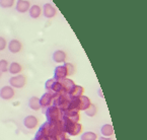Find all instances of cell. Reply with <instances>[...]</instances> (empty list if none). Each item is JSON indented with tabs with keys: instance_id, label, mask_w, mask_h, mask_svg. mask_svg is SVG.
Instances as JSON below:
<instances>
[{
	"instance_id": "10",
	"label": "cell",
	"mask_w": 147,
	"mask_h": 140,
	"mask_svg": "<svg viewBox=\"0 0 147 140\" xmlns=\"http://www.w3.org/2000/svg\"><path fill=\"white\" fill-rule=\"evenodd\" d=\"M82 132V124L80 122H77V123H73L71 125V127L68 129V131L66 132V134L69 136H78L81 134Z\"/></svg>"
},
{
	"instance_id": "16",
	"label": "cell",
	"mask_w": 147,
	"mask_h": 140,
	"mask_svg": "<svg viewBox=\"0 0 147 140\" xmlns=\"http://www.w3.org/2000/svg\"><path fill=\"white\" fill-rule=\"evenodd\" d=\"M28 108L32 111H38L41 110V105H40V99L38 97H32L28 99Z\"/></svg>"
},
{
	"instance_id": "3",
	"label": "cell",
	"mask_w": 147,
	"mask_h": 140,
	"mask_svg": "<svg viewBox=\"0 0 147 140\" xmlns=\"http://www.w3.org/2000/svg\"><path fill=\"white\" fill-rule=\"evenodd\" d=\"M15 95V91L10 85H4L0 89V97L4 101L12 99Z\"/></svg>"
},
{
	"instance_id": "22",
	"label": "cell",
	"mask_w": 147,
	"mask_h": 140,
	"mask_svg": "<svg viewBox=\"0 0 147 140\" xmlns=\"http://www.w3.org/2000/svg\"><path fill=\"white\" fill-rule=\"evenodd\" d=\"M84 113H85V115H86L87 117H90V118H91V117H94L95 115H96V113H97L96 106H95V105H93V103H91L90 106H89L88 108L84 111Z\"/></svg>"
},
{
	"instance_id": "29",
	"label": "cell",
	"mask_w": 147,
	"mask_h": 140,
	"mask_svg": "<svg viewBox=\"0 0 147 140\" xmlns=\"http://www.w3.org/2000/svg\"><path fill=\"white\" fill-rule=\"evenodd\" d=\"M98 93H100V97H104V95H102V89H98Z\"/></svg>"
},
{
	"instance_id": "11",
	"label": "cell",
	"mask_w": 147,
	"mask_h": 140,
	"mask_svg": "<svg viewBox=\"0 0 147 140\" xmlns=\"http://www.w3.org/2000/svg\"><path fill=\"white\" fill-rule=\"evenodd\" d=\"M52 58L53 61L56 63H64L66 58H67V54L63 50H57L53 53Z\"/></svg>"
},
{
	"instance_id": "8",
	"label": "cell",
	"mask_w": 147,
	"mask_h": 140,
	"mask_svg": "<svg viewBox=\"0 0 147 140\" xmlns=\"http://www.w3.org/2000/svg\"><path fill=\"white\" fill-rule=\"evenodd\" d=\"M30 6H32V5H30V2L28 0H18V1H16L15 9L20 13H26L30 10Z\"/></svg>"
},
{
	"instance_id": "28",
	"label": "cell",
	"mask_w": 147,
	"mask_h": 140,
	"mask_svg": "<svg viewBox=\"0 0 147 140\" xmlns=\"http://www.w3.org/2000/svg\"><path fill=\"white\" fill-rule=\"evenodd\" d=\"M97 140H113L112 137H104V136H102V137L97 138Z\"/></svg>"
},
{
	"instance_id": "9",
	"label": "cell",
	"mask_w": 147,
	"mask_h": 140,
	"mask_svg": "<svg viewBox=\"0 0 147 140\" xmlns=\"http://www.w3.org/2000/svg\"><path fill=\"white\" fill-rule=\"evenodd\" d=\"M22 49V44L20 40L13 39L10 40L8 43V50L12 53V54H16V53H20Z\"/></svg>"
},
{
	"instance_id": "12",
	"label": "cell",
	"mask_w": 147,
	"mask_h": 140,
	"mask_svg": "<svg viewBox=\"0 0 147 140\" xmlns=\"http://www.w3.org/2000/svg\"><path fill=\"white\" fill-rule=\"evenodd\" d=\"M62 115L68 117V118H69L72 122H74V123H77V122H79V121H80L79 111L69 110V111H66V112H62Z\"/></svg>"
},
{
	"instance_id": "27",
	"label": "cell",
	"mask_w": 147,
	"mask_h": 140,
	"mask_svg": "<svg viewBox=\"0 0 147 140\" xmlns=\"http://www.w3.org/2000/svg\"><path fill=\"white\" fill-rule=\"evenodd\" d=\"M7 47V42L6 40L3 37H0V51H3L5 50V48Z\"/></svg>"
},
{
	"instance_id": "13",
	"label": "cell",
	"mask_w": 147,
	"mask_h": 140,
	"mask_svg": "<svg viewBox=\"0 0 147 140\" xmlns=\"http://www.w3.org/2000/svg\"><path fill=\"white\" fill-rule=\"evenodd\" d=\"M100 134L104 137H112L114 134H115V131H114V127H113L111 124H105V125L102 126L100 128Z\"/></svg>"
},
{
	"instance_id": "30",
	"label": "cell",
	"mask_w": 147,
	"mask_h": 140,
	"mask_svg": "<svg viewBox=\"0 0 147 140\" xmlns=\"http://www.w3.org/2000/svg\"><path fill=\"white\" fill-rule=\"evenodd\" d=\"M1 76H2V72L0 71V77H1Z\"/></svg>"
},
{
	"instance_id": "6",
	"label": "cell",
	"mask_w": 147,
	"mask_h": 140,
	"mask_svg": "<svg viewBox=\"0 0 147 140\" xmlns=\"http://www.w3.org/2000/svg\"><path fill=\"white\" fill-rule=\"evenodd\" d=\"M42 12H43L44 16L47 18H53L57 14V9L51 3H46V4H44Z\"/></svg>"
},
{
	"instance_id": "17",
	"label": "cell",
	"mask_w": 147,
	"mask_h": 140,
	"mask_svg": "<svg viewBox=\"0 0 147 140\" xmlns=\"http://www.w3.org/2000/svg\"><path fill=\"white\" fill-rule=\"evenodd\" d=\"M28 13H30V16L32 18H39L42 14V8L40 5L38 4H34L32 6L30 7V10H28Z\"/></svg>"
},
{
	"instance_id": "21",
	"label": "cell",
	"mask_w": 147,
	"mask_h": 140,
	"mask_svg": "<svg viewBox=\"0 0 147 140\" xmlns=\"http://www.w3.org/2000/svg\"><path fill=\"white\" fill-rule=\"evenodd\" d=\"M97 138H98L97 134L92 131L83 132L80 136V140H97Z\"/></svg>"
},
{
	"instance_id": "31",
	"label": "cell",
	"mask_w": 147,
	"mask_h": 140,
	"mask_svg": "<svg viewBox=\"0 0 147 140\" xmlns=\"http://www.w3.org/2000/svg\"><path fill=\"white\" fill-rule=\"evenodd\" d=\"M65 140H71V139H70V138H68V137H67V138H66V139H65Z\"/></svg>"
},
{
	"instance_id": "20",
	"label": "cell",
	"mask_w": 147,
	"mask_h": 140,
	"mask_svg": "<svg viewBox=\"0 0 147 140\" xmlns=\"http://www.w3.org/2000/svg\"><path fill=\"white\" fill-rule=\"evenodd\" d=\"M61 82H62V84H63V89H64L65 93H67V95L69 93V91L73 89L74 85H75V82L72 79H70V78H65V79L61 80Z\"/></svg>"
},
{
	"instance_id": "7",
	"label": "cell",
	"mask_w": 147,
	"mask_h": 140,
	"mask_svg": "<svg viewBox=\"0 0 147 140\" xmlns=\"http://www.w3.org/2000/svg\"><path fill=\"white\" fill-rule=\"evenodd\" d=\"M68 74H67V70L65 68L64 65H60V66H57L54 70V78L55 80H58V81H61V80L67 78Z\"/></svg>"
},
{
	"instance_id": "2",
	"label": "cell",
	"mask_w": 147,
	"mask_h": 140,
	"mask_svg": "<svg viewBox=\"0 0 147 140\" xmlns=\"http://www.w3.org/2000/svg\"><path fill=\"white\" fill-rule=\"evenodd\" d=\"M26 83V78L22 74L12 75L9 79V85L13 89H22Z\"/></svg>"
},
{
	"instance_id": "15",
	"label": "cell",
	"mask_w": 147,
	"mask_h": 140,
	"mask_svg": "<svg viewBox=\"0 0 147 140\" xmlns=\"http://www.w3.org/2000/svg\"><path fill=\"white\" fill-rule=\"evenodd\" d=\"M90 105H91V101L88 97H86V95H84L79 97V112L80 111H83V112H84Z\"/></svg>"
},
{
	"instance_id": "23",
	"label": "cell",
	"mask_w": 147,
	"mask_h": 140,
	"mask_svg": "<svg viewBox=\"0 0 147 140\" xmlns=\"http://www.w3.org/2000/svg\"><path fill=\"white\" fill-rule=\"evenodd\" d=\"M15 0H0V7L2 8H11L14 5Z\"/></svg>"
},
{
	"instance_id": "19",
	"label": "cell",
	"mask_w": 147,
	"mask_h": 140,
	"mask_svg": "<svg viewBox=\"0 0 147 140\" xmlns=\"http://www.w3.org/2000/svg\"><path fill=\"white\" fill-rule=\"evenodd\" d=\"M51 93H58V95H67V93H65V91H64L62 82L58 81V80H55L54 84H53V86H52V89H51Z\"/></svg>"
},
{
	"instance_id": "5",
	"label": "cell",
	"mask_w": 147,
	"mask_h": 140,
	"mask_svg": "<svg viewBox=\"0 0 147 140\" xmlns=\"http://www.w3.org/2000/svg\"><path fill=\"white\" fill-rule=\"evenodd\" d=\"M53 103V93L51 91H47L45 93L40 99V105H41V109H48L49 107L52 106Z\"/></svg>"
},
{
	"instance_id": "4",
	"label": "cell",
	"mask_w": 147,
	"mask_h": 140,
	"mask_svg": "<svg viewBox=\"0 0 147 140\" xmlns=\"http://www.w3.org/2000/svg\"><path fill=\"white\" fill-rule=\"evenodd\" d=\"M24 125L28 130L36 129L39 125V119L34 115H28L24 119Z\"/></svg>"
},
{
	"instance_id": "14",
	"label": "cell",
	"mask_w": 147,
	"mask_h": 140,
	"mask_svg": "<svg viewBox=\"0 0 147 140\" xmlns=\"http://www.w3.org/2000/svg\"><path fill=\"white\" fill-rule=\"evenodd\" d=\"M22 71V66L18 62H12L9 64L8 67V72L12 75H18L20 74V72Z\"/></svg>"
},
{
	"instance_id": "18",
	"label": "cell",
	"mask_w": 147,
	"mask_h": 140,
	"mask_svg": "<svg viewBox=\"0 0 147 140\" xmlns=\"http://www.w3.org/2000/svg\"><path fill=\"white\" fill-rule=\"evenodd\" d=\"M83 93H84V89H83L82 86L75 84L73 89L69 91L68 95L71 97H81V95H83Z\"/></svg>"
},
{
	"instance_id": "24",
	"label": "cell",
	"mask_w": 147,
	"mask_h": 140,
	"mask_svg": "<svg viewBox=\"0 0 147 140\" xmlns=\"http://www.w3.org/2000/svg\"><path fill=\"white\" fill-rule=\"evenodd\" d=\"M64 66H65V68H66V70H67L68 76L73 75L74 72H75V67H74V65L72 64V63L64 62Z\"/></svg>"
},
{
	"instance_id": "25",
	"label": "cell",
	"mask_w": 147,
	"mask_h": 140,
	"mask_svg": "<svg viewBox=\"0 0 147 140\" xmlns=\"http://www.w3.org/2000/svg\"><path fill=\"white\" fill-rule=\"evenodd\" d=\"M8 67H9L8 61L5 60V59H1L0 60V71L2 72V73L8 71Z\"/></svg>"
},
{
	"instance_id": "1",
	"label": "cell",
	"mask_w": 147,
	"mask_h": 140,
	"mask_svg": "<svg viewBox=\"0 0 147 140\" xmlns=\"http://www.w3.org/2000/svg\"><path fill=\"white\" fill-rule=\"evenodd\" d=\"M45 114L47 117V123L49 124L56 123L62 118V112L60 111V109L55 106H51L48 109H46Z\"/></svg>"
},
{
	"instance_id": "26",
	"label": "cell",
	"mask_w": 147,
	"mask_h": 140,
	"mask_svg": "<svg viewBox=\"0 0 147 140\" xmlns=\"http://www.w3.org/2000/svg\"><path fill=\"white\" fill-rule=\"evenodd\" d=\"M54 82H55V78H50V79H48L45 83V89H47L48 91H51V89H52Z\"/></svg>"
}]
</instances>
